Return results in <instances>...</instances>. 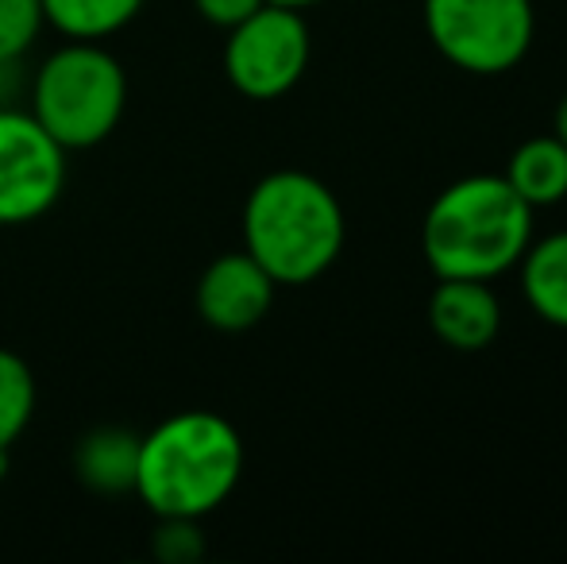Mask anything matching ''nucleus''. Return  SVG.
Masks as SVG:
<instances>
[{"instance_id":"f257e3e1","label":"nucleus","mask_w":567,"mask_h":564,"mask_svg":"<svg viewBox=\"0 0 567 564\" xmlns=\"http://www.w3.org/2000/svg\"><path fill=\"white\" fill-rule=\"evenodd\" d=\"M244 475V437L217 410H178L140 433L132 495L155 519H209Z\"/></svg>"},{"instance_id":"f03ea898","label":"nucleus","mask_w":567,"mask_h":564,"mask_svg":"<svg viewBox=\"0 0 567 564\" xmlns=\"http://www.w3.org/2000/svg\"><path fill=\"white\" fill-rule=\"evenodd\" d=\"M533 205L502 174H471L433 197L421 252L436 279H498L533 244Z\"/></svg>"},{"instance_id":"7ed1b4c3","label":"nucleus","mask_w":567,"mask_h":564,"mask_svg":"<svg viewBox=\"0 0 567 564\" xmlns=\"http://www.w3.org/2000/svg\"><path fill=\"white\" fill-rule=\"evenodd\" d=\"M343 209L329 186L306 171H275L244 202V252L278 286L321 279L343 252Z\"/></svg>"},{"instance_id":"20e7f679","label":"nucleus","mask_w":567,"mask_h":564,"mask_svg":"<svg viewBox=\"0 0 567 564\" xmlns=\"http://www.w3.org/2000/svg\"><path fill=\"white\" fill-rule=\"evenodd\" d=\"M127 74L109 47L66 39L39 62L28 113L66 151L105 143L124 121Z\"/></svg>"},{"instance_id":"39448f33","label":"nucleus","mask_w":567,"mask_h":564,"mask_svg":"<svg viewBox=\"0 0 567 564\" xmlns=\"http://www.w3.org/2000/svg\"><path fill=\"white\" fill-rule=\"evenodd\" d=\"M433 47L467 74H506L529 54L537 16L533 0H425Z\"/></svg>"},{"instance_id":"423d86ee","label":"nucleus","mask_w":567,"mask_h":564,"mask_svg":"<svg viewBox=\"0 0 567 564\" xmlns=\"http://www.w3.org/2000/svg\"><path fill=\"white\" fill-rule=\"evenodd\" d=\"M313 54L309 23L298 8L262 4L228 31L225 74L251 101H278L301 82Z\"/></svg>"},{"instance_id":"0eeeda50","label":"nucleus","mask_w":567,"mask_h":564,"mask_svg":"<svg viewBox=\"0 0 567 564\" xmlns=\"http://www.w3.org/2000/svg\"><path fill=\"white\" fill-rule=\"evenodd\" d=\"M70 151L28 109H0V228L35 225L66 194Z\"/></svg>"},{"instance_id":"6e6552de","label":"nucleus","mask_w":567,"mask_h":564,"mask_svg":"<svg viewBox=\"0 0 567 564\" xmlns=\"http://www.w3.org/2000/svg\"><path fill=\"white\" fill-rule=\"evenodd\" d=\"M278 283L251 252H225L202 271L194 290V306L209 329L217 332H247L270 314Z\"/></svg>"},{"instance_id":"1a4fd4ad","label":"nucleus","mask_w":567,"mask_h":564,"mask_svg":"<svg viewBox=\"0 0 567 564\" xmlns=\"http://www.w3.org/2000/svg\"><path fill=\"white\" fill-rule=\"evenodd\" d=\"M429 325L455 352H483L502 329V306L483 279H436L429 298Z\"/></svg>"},{"instance_id":"9d476101","label":"nucleus","mask_w":567,"mask_h":564,"mask_svg":"<svg viewBox=\"0 0 567 564\" xmlns=\"http://www.w3.org/2000/svg\"><path fill=\"white\" fill-rule=\"evenodd\" d=\"M140 468V433L124 425H97L78 437L74 475L93 495H132Z\"/></svg>"},{"instance_id":"9b49d317","label":"nucleus","mask_w":567,"mask_h":564,"mask_svg":"<svg viewBox=\"0 0 567 564\" xmlns=\"http://www.w3.org/2000/svg\"><path fill=\"white\" fill-rule=\"evenodd\" d=\"M502 178L522 194L525 205L548 209L567 197V143L560 136H533L509 155Z\"/></svg>"},{"instance_id":"f8f14e48","label":"nucleus","mask_w":567,"mask_h":564,"mask_svg":"<svg viewBox=\"0 0 567 564\" xmlns=\"http://www.w3.org/2000/svg\"><path fill=\"white\" fill-rule=\"evenodd\" d=\"M522 290L540 321L567 329V233L529 244L522 256Z\"/></svg>"},{"instance_id":"ddd939ff","label":"nucleus","mask_w":567,"mask_h":564,"mask_svg":"<svg viewBox=\"0 0 567 564\" xmlns=\"http://www.w3.org/2000/svg\"><path fill=\"white\" fill-rule=\"evenodd\" d=\"M147 0H43L47 28H54L62 39H85L101 43L124 31Z\"/></svg>"},{"instance_id":"4468645a","label":"nucleus","mask_w":567,"mask_h":564,"mask_svg":"<svg viewBox=\"0 0 567 564\" xmlns=\"http://www.w3.org/2000/svg\"><path fill=\"white\" fill-rule=\"evenodd\" d=\"M39 407L35 371L12 348H0V449H12L28 433Z\"/></svg>"},{"instance_id":"2eb2a0df","label":"nucleus","mask_w":567,"mask_h":564,"mask_svg":"<svg viewBox=\"0 0 567 564\" xmlns=\"http://www.w3.org/2000/svg\"><path fill=\"white\" fill-rule=\"evenodd\" d=\"M43 28V0H0V62H23Z\"/></svg>"},{"instance_id":"dca6fc26","label":"nucleus","mask_w":567,"mask_h":564,"mask_svg":"<svg viewBox=\"0 0 567 564\" xmlns=\"http://www.w3.org/2000/svg\"><path fill=\"white\" fill-rule=\"evenodd\" d=\"M151 553L163 564H197L205 557L202 519H158L151 534Z\"/></svg>"},{"instance_id":"f3484780","label":"nucleus","mask_w":567,"mask_h":564,"mask_svg":"<svg viewBox=\"0 0 567 564\" xmlns=\"http://www.w3.org/2000/svg\"><path fill=\"white\" fill-rule=\"evenodd\" d=\"M262 4H270V0H194L197 16H202L205 23H213V28H220V31H231L236 23H244L251 12H259Z\"/></svg>"},{"instance_id":"a211bd4d","label":"nucleus","mask_w":567,"mask_h":564,"mask_svg":"<svg viewBox=\"0 0 567 564\" xmlns=\"http://www.w3.org/2000/svg\"><path fill=\"white\" fill-rule=\"evenodd\" d=\"M20 62H0V109L4 105H16V98H20Z\"/></svg>"},{"instance_id":"6ab92c4d","label":"nucleus","mask_w":567,"mask_h":564,"mask_svg":"<svg viewBox=\"0 0 567 564\" xmlns=\"http://www.w3.org/2000/svg\"><path fill=\"white\" fill-rule=\"evenodd\" d=\"M556 136L567 143V93H564L560 105H556Z\"/></svg>"},{"instance_id":"aec40b11","label":"nucleus","mask_w":567,"mask_h":564,"mask_svg":"<svg viewBox=\"0 0 567 564\" xmlns=\"http://www.w3.org/2000/svg\"><path fill=\"white\" fill-rule=\"evenodd\" d=\"M270 4H282V8H313V4H321V0H270Z\"/></svg>"},{"instance_id":"412c9836","label":"nucleus","mask_w":567,"mask_h":564,"mask_svg":"<svg viewBox=\"0 0 567 564\" xmlns=\"http://www.w3.org/2000/svg\"><path fill=\"white\" fill-rule=\"evenodd\" d=\"M8 468H12V449H0V480L8 475Z\"/></svg>"}]
</instances>
